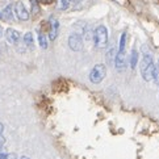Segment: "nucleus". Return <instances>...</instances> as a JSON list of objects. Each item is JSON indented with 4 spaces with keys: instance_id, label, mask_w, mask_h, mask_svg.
<instances>
[{
    "instance_id": "nucleus-1",
    "label": "nucleus",
    "mask_w": 159,
    "mask_h": 159,
    "mask_svg": "<svg viewBox=\"0 0 159 159\" xmlns=\"http://www.w3.org/2000/svg\"><path fill=\"white\" fill-rule=\"evenodd\" d=\"M154 72H155V65L152 62L151 55L145 54L143 58L141 61V75L146 82H150L154 79Z\"/></svg>"
},
{
    "instance_id": "nucleus-2",
    "label": "nucleus",
    "mask_w": 159,
    "mask_h": 159,
    "mask_svg": "<svg viewBox=\"0 0 159 159\" xmlns=\"http://www.w3.org/2000/svg\"><path fill=\"white\" fill-rule=\"evenodd\" d=\"M93 43L96 48L104 49L108 45V30L104 25H99L93 30Z\"/></svg>"
},
{
    "instance_id": "nucleus-3",
    "label": "nucleus",
    "mask_w": 159,
    "mask_h": 159,
    "mask_svg": "<svg viewBox=\"0 0 159 159\" xmlns=\"http://www.w3.org/2000/svg\"><path fill=\"white\" fill-rule=\"evenodd\" d=\"M107 75V67L105 65H96L93 66V69L89 72V82L93 84H99L103 82V79Z\"/></svg>"
},
{
    "instance_id": "nucleus-4",
    "label": "nucleus",
    "mask_w": 159,
    "mask_h": 159,
    "mask_svg": "<svg viewBox=\"0 0 159 159\" xmlns=\"http://www.w3.org/2000/svg\"><path fill=\"white\" fill-rule=\"evenodd\" d=\"M13 12L16 15V17L21 21H26L29 20V12H28V9L25 8V5L22 4L21 2H17L13 4Z\"/></svg>"
},
{
    "instance_id": "nucleus-5",
    "label": "nucleus",
    "mask_w": 159,
    "mask_h": 159,
    "mask_svg": "<svg viewBox=\"0 0 159 159\" xmlns=\"http://www.w3.org/2000/svg\"><path fill=\"white\" fill-rule=\"evenodd\" d=\"M69 46L74 52H80L83 49V38L78 33H72L69 37Z\"/></svg>"
},
{
    "instance_id": "nucleus-6",
    "label": "nucleus",
    "mask_w": 159,
    "mask_h": 159,
    "mask_svg": "<svg viewBox=\"0 0 159 159\" xmlns=\"http://www.w3.org/2000/svg\"><path fill=\"white\" fill-rule=\"evenodd\" d=\"M126 61H128V57L125 52H117L116 57H115V66H116V70L117 71H124L126 69Z\"/></svg>"
},
{
    "instance_id": "nucleus-7",
    "label": "nucleus",
    "mask_w": 159,
    "mask_h": 159,
    "mask_svg": "<svg viewBox=\"0 0 159 159\" xmlns=\"http://www.w3.org/2000/svg\"><path fill=\"white\" fill-rule=\"evenodd\" d=\"M5 38H7V41H8L9 43L17 45V43L20 42L21 36H20V33H19L17 30L12 29V28H9V29L5 30Z\"/></svg>"
},
{
    "instance_id": "nucleus-8",
    "label": "nucleus",
    "mask_w": 159,
    "mask_h": 159,
    "mask_svg": "<svg viewBox=\"0 0 159 159\" xmlns=\"http://www.w3.org/2000/svg\"><path fill=\"white\" fill-rule=\"evenodd\" d=\"M50 28H49V39L50 41H54L58 36V28H59V22L57 19L50 17Z\"/></svg>"
},
{
    "instance_id": "nucleus-9",
    "label": "nucleus",
    "mask_w": 159,
    "mask_h": 159,
    "mask_svg": "<svg viewBox=\"0 0 159 159\" xmlns=\"http://www.w3.org/2000/svg\"><path fill=\"white\" fill-rule=\"evenodd\" d=\"M3 20L5 19V20H13V15H15V12H13V5H7L4 9H3Z\"/></svg>"
},
{
    "instance_id": "nucleus-10",
    "label": "nucleus",
    "mask_w": 159,
    "mask_h": 159,
    "mask_svg": "<svg viewBox=\"0 0 159 159\" xmlns=\"http://www.w3.org/2000/svg\"><path fill=\"white\" fill-rule=\"evenodd\" d=\"M129 61H130V69H135V67H137V63H138V52L135 49L132 50Z\"/></svg>"
},
{
    "instance_id": "nucleus-11",
    "label": "nucleus",
    "mask_w": 159,
    "mask_h": 159,
    "mask_svg": "<svg viewBox=\"0 0 159 159\" xmlns=\"http://www.w3.org/2000/svg\"><path fill=\"white\" fill-rule=\"evenodd\" d=\"M24 43H25V46H28L29 49H33L34 48V39H33V34L32 33H25V36H24Z\"/></svg>"
},
{
    "instance_id": "nucleus-12",
    "label": "nucleus",
    "mask_w": 159,
    "mask_h": 159,
    "mask_svg": "<svg viewBox=\"0 0 159 159\" xmlns=\"http://www.w3.org/2000/svg\"><path fill=\"white\" fill-rule=\"evenodd\" d=\"M38 43H39V46H41L42 49H46L48 48V38L41 32H38Z\"/></svg>"
},
{
    "instance_id": "nucleus-13",
    "label": "nucleus",
    "mask_w": 159,
    "mask_h": 159,
    "mask_svg": "<svg viewBox=\"0 0 159 159\" xmlns=\"http://www.w3.org/2000/svg\"><path fill=\"white\" fill-rule=\"evenodd\" d=\"M83 36H84V41H86L87 43L91 42V41H93V32L91 30L88 26L86 28V30L83 32Z\"/></svg>"
},
{
    "instance_id": "nucleus-14",
    "label": "nucleus",
    "mask_w": 159,
    "mask_h": 159,
    "mask_svg": "<svg viewBox=\"0 0 159 159\" xmlns=\"http://www.w3.org/2000/svg\"><path fill=\"white\" fill-rule=\"evenodd\" d=\"M125 45H126V32H124L120 37V45H118V52H125Z\"/></svg>"
},
{
    "instance_id": "nucleus-15",
    "label": "nucleus",
    "mask_w": 159,
    "mask_h": 159,
    "mask_svg": "<svg viewBox=\"0 0 159 159\" xmlns=\"http://www.w3.org/2000/svg\"><path fill=\"white\" fill-rule=\"evenodd\" d=\"M70 7V0H58V8L61 11H66Z\"/></svg>"
},
{
    "instance_id": "nucleus-16",
    "label": "nucleus",
    "mask_w": 159,
    "mask_h": 159,
    "mask_svg": "<svg viewBox=\"0 0 159 159\" xmlns=\"http://www.w3.org/2000/svg\"><path fill=\"white\" fill-rule=\"evenodd\" d=\"M115 57H116V53H115V49H111L109 50V52H108L107 53V62H108V63H112V62L113 61H115Z\"/></svg>"
},
{
    "instance_id": "nucleus-17",
    "label": "nucleus",
    "mask_w": 159,
    "mask_h": 159,
    "mask_svg": "<svg viewBox=\"0 0 159 159\" xmlns=\"http://www.w3.org/2000/svg\"><path fill=\"white\" fill-rule=\"evenodd\" d=\"M30 4H32V13L37 15L39 12V5L37 3V0H30Z\"/></svg>"
},
{
    "instance_id": "nucleus-18",
    "label": "nucleus",
    "mask_w": 159,
    "mask_h": 159,
    "mask_svg": "<svg viewBox=\"0 0 159 159\" xmlns=\"http://www.w3.org/2000/svg\"><path fill=\"white\" fill-rule=\"evenodd\" d=\"M154 80L157 83V86H159V61H158V65L155 66V72H154Z\"/></svg>"
},
{
    "instance_id": "nucleus-19",
    "label": "nucleus",
    "mask_w": 159,
    "mask_h": 159,
    "mask_svg": "<svg viewBox=\"0 0 159 159\" xmlns=\"http://www.w3.org/2000/svg\"><path fill=\"white\" fill-rule=\"evenodd\" d=\"M7 155H8V152L3 150V149H0V159H7Z\"/></svg>"
},
{
    "instance_id": "nucleus-20",
    "label": "nucleus",
    "mask_w": 159,
    "mask_h": 159,
    "mask_svg": "<svg viewBox=\"0 0 159 159\" xmlns=\"http://www.w3.org/2000/svg\"><path fill=\"white\" fill-rule=\"evenodd\" d=\"M4 143H5V138L3 137L2 134H0V149H2V147L4 146Z\"/></svg>"
},
{
    "instance_id": "nucleus-21",
    "label": "nucleus",
    "mask_w": 159,
    "mask_h": 159,
    "mask_svg": "<svg viewBox=\"0 0 159 159\" xmlns=\"http://www.w3.org/2000/svg\"><path fill=\"white\" fill-rule=\"evenodd\" d=\"M7 159H17V157H16V154H8Z\"/></svg>"
},
{
    "instance_id": "nucleus-22",
    "label": "nucleus",
    "mask_w": 159,
    "mask_h": 159,
    "mask_svg": "<svg viewBox=\"0 0 159 159\" xmlns=\"http://www.w3.org/2000/svg\"><path fill=\"white\" fill-rule=\"evenodd\" d=\"M39 2L43 3V4H50V3L53 2V0H39Z\"/></svg>"
},
{
    "instance_id": "nucleus-23",
    "label": "nucleus",
    "mask_w": 159,
    "mask_h": 159,
    "mask_svg": "<svg viewBox=\"0 0 159 159\" xmlns=\"http://www.w3.org/2000/svg\"><path fill=\"white\" fill-rule=\"evenodd\" d=\"M3 130H4V126H3V124H2V122H0V134H2V133H3Z\"/></svg>"
},
{
    "instance_id": "nucleus-24",
    "label": "nucleus",
    "mask_w": 159,
    "mask_h": 159,
    "mask_svg": "<svg viewBox=\"0 0 159 159\" xmlns=\"http://www.w3.org/2000/svg\"><path fill=\"white\" fill-rule=\"evenodd\" d=\"M79 2H82V0H70V3H79Z\"/></svg>"
},
{
    "instance_id": "nucleus-25",
    "label": "nucleus",
    "mask_w": 159,
    "mask_h": 159,
    "mask_svg": "<svg viewBox=\"0 0 159 159\" xmlns=\"http://www.w3.org/2000/svg\"><path fill=\"white\" fill-rule=\"evenodd\" d=\"M2 36H3V28L0 26V37H2Z\"/></svg>"
},
{
    "instance_id": "nucleus-26",
    "label": "nucleus",
    "mask_w": 159,
    "mask_h": 159,
    "mask_svg": "<svg viewBox=\"0 0 159 159\" xmlns=\"http://www.w3.org/2000/svg\"><path fill=\"white\" fill-rule=\"evenodd\" d=\"M20 159H29V158H28V157H21Z\"/></svg>"
},
{
    "instance_id": "nucleus-27",
    "label": "nucleus",
    "mask_w": 159,
    "mask_h": 159,
    "mask_svg": "<svg viewBox=\"0 0 159 159\" xmlns=\"http://www.w3.org/2000/svg\"><path fill=\"white\" fill-rule=\"evenodd\" d=\"M0 20H3V15L2 13H0Z\"/></svg>"
}]
</instances>
